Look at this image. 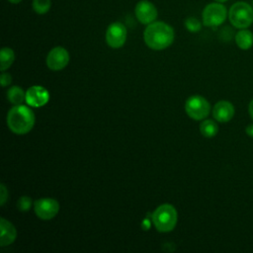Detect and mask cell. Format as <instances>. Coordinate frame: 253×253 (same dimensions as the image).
<instances>
[{
    "label": "cell",
    "instance_id": "obj_1",
    "mask_svg": "<svg viewBox=\"0 0 253 253\" xmlns=\"http://www.w3.org/2000/svg\"><path fill=\"white\" fill-rule=\"evenodd\" d=\"M174 37L173 28L161 21H154L148 24L143 33L146 45L154 50H161L170 46Z\"/></svg>",
    "mask_w": 253,
    "mask_h": 253
},
{
    "label": "cell",
    "instance_id": "obj_2",
    "mask_svg": "<svg viewBox=\"0 0 253 253\" xmlns=\"http://www.w3.org/2000/svg\"><path fill=\"white\" fill-rule=\"evenodd\" d=\"M7 125L16 134L28 133L35 125V114L27 106L16 105L8 112Z\"/></svg>",
    "mask_w": 253,
    "mask_h": 253
},
{
    "label": "cell",
    "instance_id": "obj_3",
    "mask_svg": "<svg viewBox=\"0 0 253 253\" xmlns=\"http://www.w3.org/2000/svg\"><path fill=\"white\" fill-rule=\"evenodd\" d=\"M152 221L160 232H169L177 223V211L170 204L159 206L152 213Z\"/></svg>",
    "mask_w": 253,
    "mask_h": 253
},
{
    "label": "cell",
    "instance_id": "obj_4",
    "mask_svg": "<svg viewBox=\"0 0 253 253\" xmlns=\"http://www.w3.org/2000/svg\"><path fill=\"white\" fill-rule=\"evenodd\" d=\"M228 19L237 29H246L253 23V7L244 1L235 2L229 9Z\"/></svg>",
    "mask_w": 253,
    "mask_h": 253
},
{
    "label": "cell",
    "instance_id": "obj_5",
    "mask_svg": "<svg viewBox=\"0 0 253 253\" xmlns=\"http://www.w3.org/2000/svg\"><path fill=\"white\" fill-rule=\"evenodd\" d=\"M227 17V10L225 6L219 2L208 4L202 13L203 24L206 27H218Z\"/></svg>",
    "mask_w": 253,
    "mask_h": 253
},
{
    "label": "cell",
    "instance_id": "obj_6",
    "mask_svg": "<svg viewBox=\"0 0 253 253\" xmlns=\"http://www.w3.org/2000/svg\"><path fill=\"white\" fill-rule=\"evenodd\" d=\"M185 110L191 119L195 121H201L209 116L211 112V105L204 97L200 95H194L187 99Z\"/></svg>",
    "mask_w": 253,
    "mask_h": 253
},
{
    "label": "cell",
    "instance_id": "obj_7",
    "mask_svg": "<svg viewBox=\"0 0 253 253\" xmlns=\"http://www.w3.org/2000/svg\"><path fill=\"white\" fill-rule=\"evenodd\" d=\"M126 40V28L121 22H114L109 25L106 31V42L113 48L122 47Z\"/></svg>",
    "mask_w": 253,
    "mask_h": 253
},
{
    "label": "cell",
    "instance_id": "obj_8",
    "mask_svg": "<svg viewBox=\"0 0 253 253\" xmlns=\"http://www.w3.org/2000/svg\"><path fill=\"white\" fill-rule=\"evenodd\" d=\"M34 210L38 217L48 220L54 217L59 211V204L51 198L39 199L34 204Z\"/></svg>",
    "mask_w": 253,
    "mask_h": 253
},
{
    "label": "cell",
    "instance_id": "obj_9",
    "mask_svg": "<svg viewBox=\"0 0 253 253\" xmlns=\"http://www.w3.org/2000/svg\"><path fill=\"white\" fill-rule=\"evenodd\" d=\"M134 14L139 23L148 25L156 20L158 12L152 2L148 0H140L134 7Z\"/></svg>",
    "mask_w": 253,
    "mask_h": 253
},
{
    "label": "cell",
    "instance_id": "obj_10",
    "mask_svg": "<svg viewBox=\"0 0 253 253\" xmlns=\"http://www.w3.org/2000/svg\"><path fill=\"white\" fill-rule=\"evenodd\" d=\"M45 62L49 69L54 71L61 70L69 62V53L64 47L55 46L48 52Z\"/></svg>",
    "mask_w": 253,
    "mask_h": 253
},
{
    "label": "cell",
    "instance_id": "obj_11",
    "mask_svg": "<svg viewBox=\"0 0 253 253\" xmlns=\"http://www.w3.org/2000/svg\"><path fill=\"white\" fill-rule=\"evenodd\" d=\"M49 100V94L42 86H32L26 91V102L29 106L39 108L45 105Z\"/></svg>",
    "mask_w": 253,
    "mask_h": 253
},
{
    "label": "cell",
    "instance_id": "obj_12",
    "mask_svg": "<svg viewBox=\"0 0 253 253\" xmlns=\"http://www.w3.org/2000/svg\"><path fill=\"white\" fill-rule=\"evenodd\" d=\"M234 116V107L229 101H218L212 109V117L219 123H227Z\"/></svg>",
    "mask_w": 253,
    "mask_h": 253
},
{
    "label": "cell",
    "instance_id": "obj_13",
    "mask_svg": "<svg viewBox=\"0 0 253 253\" xmlns=\"http://www.w3.org/2000/svg\"><path fill=\"white\" fill-rule=\"evenodd\" d=\"M0 226H1V238L0 244L1 246H6L14 242L17 236V231L14 225L5 218L0 219Z\"/></svg>",
    "mask_w": 253,
    "mask_h": 253
},
{
    "label": "cell",
    "instance_id": "obj_14",
    "mask_svg": "<svg viewBox=\"0 0 253 253\" xmlns=\"http://www.w3.org/2000/svg\"><path fill=\"white\" fill-rule=\"evenodd\" d=\"M235 42L240 49L247 50L253 45V33L247 29H240L235 35Z\"/></svg>",
    "mask_w": 253,
    "mask_h": 253
},
{
    "label": "cell",
    "instance_id": "obj_15",
    "mask_svg": "<svg viewBox=\"0 0 253 253\" xmlns=\"http://www.w3.org/2000/svg\"><path fill=\"white\" fill-rule=\"evenodd\" d=\"M200 131L205 137H213L218 131V126L212 120H204L200 125Z\"/></svg>",
    "mask_w": 253,
    "mask_h": 253
},
{
    "label": "cell",
    "instance_id": "obj_16",
    "mask_svg": "<svg viewBox=\"0 0 253 253\" xmlns=\"http://www.w3.org/2000/svg\"><path fill=\"white\" fill-rule=\"evenodd\" d=\"M7 98L12 104L20 105L26 100V92L19 86H13L7 91Z\"/></svg>",
    "mask_w": 253,
    "mask_h": 253
},
{
    "label": "cell",
    "instance_id": "obj_17",
    "mask_svg": "<svg viewBox=\"0 0 253 253\" xmlns=\"http://www.w3.org/2000/svg\"><path fill=\"white\" fill-rule=\"evenodd\" d=\"M15 59V53L13 51V49H11L10 47H2L1 52H0V60H1V70L4 71L7 68H9L11 66V64L13 63Z\"/></svg>",
    "mask_w": 253,
    "mask_h": 253
},
{
    "label": "cell",
    "instance_id": "obj_18",
    "mask_svg": "<svg viewBox=\"0 0 253 253\" xmlns=\"http://www.w3.org/2000/svg\"><path fill=\"white\" fill-rule=\"evenodd\" d=\"M34 11L39 15L46 14L51 6L50 0H33L32 3Z\"/></svg>",
    "mask_w": 253,
    "mask_h": 253
},
{
    "label": "cell",
    "instance_id": "obj_19",
    "mask_svg": "<svg viewBox=\"0 0 253 253\" xmlns=\"http://www.w3.org/2000/svg\"><path fill=\"white\" fill-rule=\"evenodd\" d=\"M185 27L186 29L189 31V32H192V33H197L201 30L202 28V24L201 22L195 18V17H189L186 19L185 21Z\"/></svg>",
    "mask_w": 253,
    "mask_h": 253
},
{
    "label": "cell",
    "instance_id": "obj_20",
    "mask_svg": "<svg viewBox=\"0 0 253 253\" xmlns=\"http://www.w3.org/2000/svg\"><path fill=\"white\" fill-rule=\"evenodd\" d=\"M18 209L21 211H27L30 210V208L32 207V200L30 197L28 196H23L19 199L18 204H17Z\"/></svg>",
    "mask_w": 253,
    "mask_h": 253
},
{
    "label": "cell",
    "instance_id": "obj_21",
    "mask_svg": "<svg viewBox=\"0 0 253 253\" xmlns=\"http://www.w3.org/2000/svg\"><path fill=\"white\" fill-rule=\"evenodd\" d=\"M0 203H1V206H3L8 198V191L5 187L4 184H1V187H0Z\"/></svg>",
    "mask_w": 253,
    "mask_h": 253
},
{
    "label": "cell",
    "instance_id": "obj_22",
    "mask_svg": "<svg viewBox=\"0 0 253 253\" xmlns=\"http://www.w3.org/2000/svg\"><path fill=\"white\" fill-rule=\"evenodd\" d=\"M0 81H1V85L3 87H5V86H7V85H9L11 83L12 77H11V75L9 73H2Z\"/></svg>",
    "mask_w": 253,
    "mask_h": 253
},
{
    "label": "cell",
    "instance_id": "obj_23",
    "mask_svg": "<svg viewBox=\"0 0 253 253\" xmlns=\"http://www.w3.org/2000/svg\"><path fill=\"white\" fill-rule=\"evenodd\" d=\"M245 131H246V134H247L248 136L253 137V125H249V126H247V127H246Z\"/></svg>",
    "mask_w": 253,
    "mask_h": 253
},
{
    "label": "cell",
    "instance_id": "obj_24",
    "mask_svg": "<svg viewBox=\"0 0 253 253\" xmlns=\"http://www.w3.org/2000/svg\"><path fill=\"white\" fill-rule=\"evenodd\" d=\"M248 113H249L251 119L253 120V100H251L248 105Z\"/></svg>",
    "mask_w": 253,
    "mask_h": 253
},
{
    "label": "cell",
    "instance_id": "obj_25",
    "mask_svg": "<svg viewBox=\"0 0 253 253\" xmlns=\"http://www.w3.org/2000/svg\"><path fill=\"white\" fill-rule=\"evenodd\" d=\"M10 3H12V4H18V3H20L22 0H8Z\"/></svg>",
    "mask_w": 253,
    "mask_h": 253
},
{
    "label": "cell",
    "instance_id": "obj_26",
    "mask_svg": "<svg viewBox=\"0 0 253 253\" xmlns=\"http://www.w3.org/2000/svg\"><path fill=\"white\" fill-rule=\"evenodd\" d=\"M214 1H216V2H219V3H223V2H226L227 0H214Z\"/></svg>",
    "mask_w": 253,
    "mask_h": 253
}]
</instances>
